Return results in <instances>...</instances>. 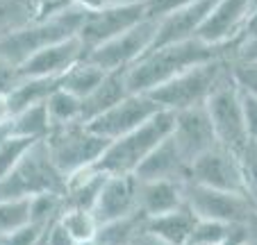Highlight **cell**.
Returning a JSON list of instances; mask_svg holds the SVG:
<instances>
[{
	"mask_svg": "<svg viewBox=\"0 0 257 245\" xmlns=\"http://www.w3.org/2000/svg\"><path fill=\"white\" fill-rule=\"evenodd\" d=\"M225 55H232V46H214L198 37L178 44L157 46L125 71L127 87L132 93H148L164 82L173 80L175 75L185 73L187 68Z\"/></svg>",
	"mask_w": 257,
	"mask_h": 245,
	"instance_id": "6da1fadb",
	"label": "cell"
},
{
	"mask_svg": "<svg viewBox=\"0 0 257 245\" xmlns=\"http://www.w3.org/2000/svg\"><path fill=\"white\" fill-rule=\"evenodd\" d=\"M84 16H87V10L80 5L46 12L44 16L28 23L25 28L0 39V59L10 66L19 68L25 59H30L34 53H39L46 46L78 37L80 28L84 23Z\"/></svg>",
	"mask_w": 257,
	"mask_h": 245,
	"instance_id": "7a4b0ae2",
	"label": "cell"
},
{
	"mask_svg": "<svg viewBox=\"0 0 257 245\" xmlns=\"http://www.w3.org/2000/svg\"><path fill=\"white\" fill-rule=\"evenodd\" d=\"M230 75H232V59L230 55H225V57H216L187 68L173 80L148 91V96L166 111L203 107L209 100V96L218 89V84L225 82Z\"/></svg>",
	"mask_w": 257,
	"mask_h": 245,
	"instance_id": "3957f363",
	"label": "cell"
},
{
	"mask_svg": "<svg viewBox=\"0 0 257 245\" xmlns=\"http://www.w3.org/2000/svg\"><path fill=\"white\" fill-rule=\"evenodd\" d=\"M173 118H175L173 111L162 109L137 130L109 141L102 157L93 163V168L102 170L107 175H130V173L135 175L139 163L171 134Z\"/></svg>",
	"mask_w": 257,
	"mask_h": 245,
	"instance_id": "277c9868",
	"label": "cell"
},
{
	"mask_svg": "<svg viewBox=\"0 0 257 245\" xmlns=\"http://www.w3.org/2000/svg\"><path fill=\"white\" fill-rule=\"evenodd\" d=\"M44 191H66V177L50 159L46 139L30 145L16 168L0 182V200H23Z\"/></svg>",
	"mask_w": 257,
	"mask_h": 245,
	"instance_id": "5b68a950",
	"label": "cell"
},
{
	"mask_svg": "<svg viewBox=\"0 0 257 245\" xmlns=\"http://www.w3.org/2000/svg\"><path fill=\"white\" fill-rule=\"evenodd\" d=\"M46 145L57 170L64 177H68L78 170L93 166L107 150L109 141L89 130L87 123H71V125L53 127L46 136Z\"/></svg>",
	"mask_w": 257,
	"mask_h": 245,
	"instance_id": "8992f818",
	"label": "cell"
},
{
	"mask_svg": "<svg viewBox=\"0 0 257 245\" xmlns=\"http://www.w3.org/2000/svg\"><path fill=\"white\" fill-rule=\"evenodd\" d=\"M205 109H207L209 120H212L218 145L241 154L248 145V132L246 116H243L241 89L234 80V73L225 82L218 84V89L205 102Z\"/></svg>",
	"mask_w": 257,
	"mask_h": 245,
	"instance_id": "52a82bcc",
	"label": "cell"
},
{
	"mask_svg": "<svg viewBox=\"0 0 257 245\" xmlns=\"http://www.w3.org/2000/svg\"><path fill=\"white\" fill-rule=\"evenodd\" d=\"M185 202L198 218L221 220L234 227H250L257 222V209L248 195L234 191H218L203 184H185Z\"/></svg>",
	"mask_w": 257,
	"mask_h": 245,
	"instance_id": "ba28073f",
	"label": "cell"
},
{
	"mask_svg": "<svg viewBox=\"0 0 257 245\" xmlns=\"http://www.w3.org/2000/svg\"><path fill=\"white\" fill-rule=\"evenodd\" d=\"M157 23H160L157 16H146L118 37L109 39L107 44L89 50L87 59L105 71H127L132 64L139 62L151 50L153 41H155Z\"/></svg>",
	"mask_w": 257,
	"mask_h": 245,
	"instance_id": "9c48e42d",
	"label": "cell"
},
{
	"mask_svg": "<svg viewBox=\"0 0 257 245\" xmlns=\"http://www.w3.org/2000/svg\"><path fill=\"white\" fill-rule=\"evenodd\" d=\"M189 182L203 184L218 191H234L243 193V170H241V157L232 150L216 145V148L203 152L196 157L189 166Z\"/></svg>",
	"mask_w": 257,
	"mask_h": 245,
	"instance_id": "30bf717a",
	"label": "cell"
},
{
	"mask_svg": "<svg viewBox=\"0 0 257 245\" xmlns=\"http://www.w3.org/2000/svg\"><path fill=\"white\" fill-rule=\"evenodd\" d=\"M157 111H162V107L148 93H127L112 109H107L98 118L89 120L87 127L96 134H100L102 139L114 141L118 136L127 134V132L137 130L139 125H144Z\"/></svg>",
	"mask_w": 257,
	"mask_h": 245,
	"instance_id": "8fae6325",
	"label": "cell"
},
{
	"mask_svg": "<svg viewBox=\"0 0 257 245\" xmlns=\"http://www.w3.org/2000/svg\"><path fill=\"white\" fill-rule=\"evenodd\" d=\"M146 16H148L146 5H107L100 10H87L78 37L84 50L89 53V50L107 44L109 39L118 37L121 32H125L127 28H132Z\"/></svg>",
	"mask_w": 257,
	"mask_h": 245,
	"instance_id": "7c38bea8",
	"label": "cell"
},
{
	"mask_svg": "<svg viewBox=\"0 0 257 245\" xmlns=\"http://www.w3.org/2000/svg\"><path fill=\"white\" fill-rule=\"evenodd\" d=\"M173 130H171V139L178 145V150L182 152V157L189 161H194L196 157H200L203 152L216 148L218 141L214 134L212 120H209L207 109L203 107H191V109L173 111Z\"/></svg>",
	"mask_w": 257,
	"mask_h": 245,
	"instance_id": "4fadbf2b",
	"label": "cell"
},
{
	"mask_svg": "<svg viewBox=\"0 0 257 245\" xmlns=\"http://www.w3.org/2000/svg\"><path fill=\"white\" fill-rule=\"evenodd\" d=\"M257 0H218L209 19L200 28L198 39L214 46H232L241 34L243 25L248 23L255 12Z\"/></svg>",
	"mask_w": 257,
	"mask_h": 245,
	"instance_id": "5bb4252c",
	"label": "cell"
},
{
	"mask_svg": "<svg viewBox=\"0 0 257 245\" xmlns=\"http://www.w3.org/2000/svg\"><path fill=\"white\" fill-rule=\"evenodd\" d=\"M137 191H139L137 175H107L100 195L93 204V216L98 218V222L105 225V222L137 216L139 213Z\"/></svg>",
	"mask_w": 257,
	"mask_h": 245,
	"instance_id": "9a60e30c",
	"label": "cell"
},
{
	"mask_svg": "<svg viewBox=\"0 0 257 245\" xmlns=\"http://www.w3.org/2000/svg\"><path fill=\"white\" fill-rule=\"evenodd\" d=\"M216 3L218 0H194V3L180 7V10L160 16L155 41H153L151 48L166 46V44H178V41H187V39L198 37L200 28L209 19Z\"/></svg>",
	"mask_w": 257,
	"mask_h": 245,
	"instance_id": "2e32d148",
	"label": "cell"
},
{
	"mask_svg": "<svg viewBox=\"0 0 257 245\" xmlns=\"http://www.w3.org/2000/svg\"><path fill=\"white\" fill-rule=\"evenodd\" d=\"M87 57L80 37L46 46L19 66V77H62L71 66Z\"/></svg>",
	"mask_w": 257,
	"mask_h": 245,
	"instance_id": "e0dca14e",
	"label": "cell"
},
{
	"mask_svg": "<svg viewBox=\"0 0 257 245\" xmlns=\"http://www.w3.org/2000/svg\"><path fill=\"white\" fill-rule=\"evenodd\" d=\"M137 179H173V182H189V161L182 157L171 134L153 150L139 168L135 170Z\"/></svg>",
	"mask_w": 257,
	"mask_h": 245,
	"instance_id": "ac0fdd59",
	"label": "cell"
},
{
	"mask_svg": "<svg viewBox=\"0 0 257 245\" xmlns=\"http://www.w3.org/2000/svg\"><path fill=\"white\" fill-rule=\"evenodd\" d=\"M185 184L173 179H139V213L144 218H153L160 213L173 211L185 204Z\"/></svg>",
	"mask_w": 257,
	"mask_h": 245,
	"instance_id": "d6986e66",
	"label": "cell"
},
{
	"mask_svg": "<svg viewBox=\"0 0 257 245\" xmlns=\"http://www.w3.org/2000/svg\"><path fill=\"white\" fill-rule=\"evenodd\" d=\"M196 220H198V216L187 207L185 202L182 207L173 209V211L160 213V216H153V218H144V229L155 234L166 245H189Z\"/></svg>",
	"mask_w": 257,
	"mask_h": 245,
	"instance_id": "ffe728a7",
	"label": "cell"
},
{
	"mask_svg": "<svg viewBox=\"0 0 257 245\" xmlns=\"http://www.w3.org/2000/svg\"><path fill=\"white\" fill-rule=\"evenodd\" d=\"M127 93L132 91L127 87L125 71H109L102 77L100 84L87 98H82V123H89V120L98 118L100 114H105L107 109H112Z\"/></svg>",
	"mask_w": 257,
	"mask_h": 245,
	"instance_id": "44dd1931",
	"label": "cell"
},
{
	"mask_svg": "<svg viewBox=\"0 0 257 245\" xmlns=\"http://www.w3.org/2000/svg\"><path fill=\"white\" fill-rule=\"evenodd\" d=\"M59 87H62V77H19V82L5 93L10 114L46 102L50 98V93Z\"/></svg>",
	"mask_w": 257,
	"mask_h": 245,
	"instance_id": "7402d4cb",
	"label": "cell"
},
{
	"mask_svg": "<svg viewBox=\"0 0 257 245\" xmlns=\"http://www.w3.org/2000/svg\"><path fill=\"white\" fill-rule=\"evenodd\" d=\"M107 179V173L102 170L89 168L78 170L66 177V207H80V209H91L93 211V204H96L98 195H100V188Z\"/></svg>",
	"mask_w": 257,
	"mask_h": 245,
	"instance_id": "603a6c76",
	"label": "cell"
},
{
	"mask_svg": "<svg viewBox=\"0 0 257 245\" xmlns=\"http://www.w3.org/2000/svg\"><path fill=\"white\" fill-rule=\"evenodd\" d=\"M44 16V0H0V39Z\"/></svg>",
	"mask_w": 257,
	"mask_h": 245,
	"instance_id": "cb8c5ba5",
	"label": "cell"
},
{
	"mask_svg": "<svg viewBox=\"0 0 257 245\" xmlns=\"http://www.w3.org/2000/svg\"><path fill=\"white\" fill-rule=\"evenodd\" d=\"M10 127H12V134H16V136H25L30 141H44L50 134V130H53L48 111H46V102L25 107L23 111L12 114Z\"/></svg>",
	"mask_w": 257,
	"mask_h": 245,
	"instance_id": "d4e9b609",
	"label": "cell"
},
{
	"mask_svg": "<svg viewBox=\"0 0 257 245\" xmlns=\"http://www.w3.org/2000/svg\"><path fill=\"white\" fill-rule=\"evenodd\" d=\"M107 73L109 71H105V68H100L98 64L89 62L84 57L62 75V89H66L68 93H73V96H78L82 100V98H87L100 84Z\"/></svg>",
	"mask_w": 257,
	"mask_h": 245,
	"instance_id": "484cf974",
	"label": "cell"
},
{
	"mask_svg": "<svg viewBox=\"0 0 257 245\" xmlns=\"http://www.w3.org/2000/svg\"><path fill=\"white\" fill-rule=\"evenodd\" d=\"M66 209V195L59 191H44L28 197V222L48 227Z\"/></svg>",
	"mask_w": 257,
	"mask_h": 245,
	"instance_id": "4316f807",
	"label": "cell"
},
{
	"mask_svg": "<svg viewBox=\"0 0 257 245\" xmlns=\"http://www.w3.org/2000/svg\"><path fill=\"white\" fill-rule=\"evenodd\" d=\"M46 111H48V118L53 127L82 123V100L62 87L50 93V98L46 100Z\"/></svg>",
	"mask_w": 257,
	"mask_h": 245,
	"instance_id": "83f0119b",
	"label": "cell"
},
{
	"mask_svg": "<svg viewBox=\"0 0 257 245\" xmlns=\"http://www.w3.org/2000/svg\"><path fill=\"white\" fill-rule=\"evenodd\" d=\"M62 225L68 229V234L73 236V240L78 245L82 243H91L96 240L98 229H100V222L93 216L91 209H80V207H66L59 216Z\"/></svg>",
	"mask_w": 257,
	"mask_h": 245,
	"instance_id": "f1b7e54d",
	"label": "cell"
},
{
	"mask_svg": "<svg viewBox=\"0 0 257 245\" xmlns=\"http://www.w3.org/2000/svg\"><path fill=\"white\" fill-rule=\"evenodd\" d=\"M234 231V225L221 220H209V218H198L196 227L191 231L189 245H218L221 240H225Z\"/></svg>",
	"mask_w": 257,
	"mask_h": 245,
	"instance_id": "f546056e",
	"label": "cell"
},
{
	"mask_svg": "<svg viewBox=\"0 0 257 245\" xmlns=\"http://www.w3.org/2000/svg\"><path fill=\"white\" fill-rule=\"evenodd\" d=\"M32 143H37V141H30L25 136H16V134L7 136L5 143L0 145V182L16 168V163L23 159V154L28 152Z\"/></svg>",
	"mask_w": 257,
	"mask_h": 245,
	"instance_id": "4dcf8cb0",
	"label": "cell"
},
{
	"mask_svg": "<svg viewBox=\"0 0 257 245\" xmlns=\"http://www.w3.org/2000/svg\"><path fill=\"white\" fill-rule=\"evenodd\" d=\"M28 222V197L23 200H0V236Z\"/></svg>",
	"mask_w": 257,
	"mask_h": 245,
	"instance_id": "1f68e13d",
	"label": "cell"
},
{
	"mask_svg": "<svg viewBox=\"0 0 257 245\" xmlns=\"http://www.w3.org/2000/svg\"><path fill=\"white\" fill-rule=\"evenodd\" d=\"M241 170H243V188H246L248 200L257 209V148L246 145L241 154Z\"/></svg>",
	"mask_w": 257,
	"mask_h": 245,
	"instance_id": "d6a6232c",
	"label": "cell"
},
{
	"mask_svg": "<svg viewBox=\"0 0 257 245\" xmlns=\"http://www.w3.org/2000/svg\"><path fill=\"white\" fill-rule=\"evenodd\" d=\"M44 234H46V227L25 222V225L12 229L10 234H5L3 245H41L44 243Z\"/></svg>",
	"mask_w": 257,
	"mask_h": 245,
	"instance_id": "836d02e7",
	"label": "cell"
},
{
	"mask_svg": "<svg viewBox=\"0 0 257 245\" xmlns=\"http://www.w3.org/2000/svg\"><path fill=\"white\" fill-rule=\"evenodd\" d=\"M232 73L239 89H243L250 96H257V62H234L232 59Z\"/></svg>",
	"mask_w": 257,
	"mask_h": 245,
	"instance_id": "e575fe53",
	"label": "cell"
},
{
	"mask_svg": "<svg viewBox=\"0 0 257 245\" xmlns=\"http://www.w3.org/2000/svg\"><path fill=\"white\" fill-rule=\"evenodd\" d=\"M243 100V116H246V132H248V145L257 148V96H250L241 89Z\"/></svg>",
	"mask_w": 257,
	"mask_h": 245,
	"instance_id": "d590c367",
	"label": "cell"
},
{
	"mask_svg": "<svg viewBox=\"0 0 257 245\" xmlns=\"http://www.w3.org/2000/svg\"><path fill=\"white\" fill-rule=\"evenodd\" d=\"M44 245H78L73 240V236L68 234V229L62 225V220H55L46 227V234H44Z\"/></svg>",
	"mask_w": 257,
	"mask_h": 245,
	"instance_id": "8d00e7d4",
	"label": "cell"
},
{
	"mask_svg": "<svg viewBox=\"0 0 257 245\" xmlns=\"http://www.w3.org/2000/svg\"><path fill=\"white\" fill-rule=\"evenodd\" d=\"M189 3H194V0H151L148 3V16H157L160 19V16L180 10V7L189 5Z\"/></svg>",
	"mask_w": 257,
	"mask_h": 245,
	"instance_id": "74e56055",
	"label": "cell"
},
{
	"mask_svg": "<svg viewBox=\"0 0 257 245\" xmlns=\"http://www.w3.org/2000/svg\"><path fill=\"white\" fill-rule=\"evenodd\" d=\"M127 245H166V243L162 238H157L155 234H151L148 229H144V225H141V229L132 236Z\"/></svg>",
	"mask_w": 257,
	"mask_h": 245,
	"instance_id": "f35d334b",
	"label": "cell"
},
{
	"mask_svg": "<svg viewBox=\"0 0 257 245\" xmlns=\"http://www.w3.org/2000/svg\"><path fill=\"white\" fill-rule=\"evenodd\" d=\"M252 34H257V7H255V12L250 14L248 23L243 25V30H241V34L237 37V41H241V39H246V37H252ZM237 41H234V44H237Z\"/></svg>",
	"mask_w": 257,
	"mask_h": 245,
	"instance_id": "ab89813d",
	"label": "cell"
},
{
	"mask_svg": "<svg viewBox=\"0 0 257 245\" xmlns=\"http://www.w3.org/2000/svg\"><path fill=\"white\" fill-rule=\"evenodd\" d=\"M78 5L75 0H44V14L46 12H55V10H64V7Z\"/></svg>",
	"mask_w": 257,
	"mask_h": 245,
	"instance_id": "60d3db41",
	"label": "cell"
},
{
	"mask_svg": "<svg viewBox=\"0 0 257 245\" xmlns=\"http://www.w3.org/2000/svg\"><path fill=\"white\" fill-rule=\"evenodd\" d=\"M243 236H246V227H234V231L225 240H221L218 245H241Z\"/></svg>",
	"mask_w": 257,
	"mask_h": 245,
	"instance_id": "b9f144b4",
	"label": "cell"
},
{
	"mask_svg": "<svg viewBox=\"0 0 257 245\" xmlns=\"http://www.w3.org/2000/svg\"><path fill=\"white\" fill-rule=\"evenodd\" d=\"M80 7H84V10H100V7H107L112 5V0H75Z\"/></svg>",
	"mask_w": 257,
	"mask_h": 245,
	"instance_id": "7bdbcfd3",
	"label": "cell"
},
{
	"mask_svg": "<svg viewBox=\"0 0 257 245\" xmlns=\"http://www.w3.org/2000/svg\"><path fill=\"white\" fill-rule=\"evenodd\" d=\"M10 107H7V96L3 91H0V125H3V123H7V120H10Z\"/></svg>",
	"mask_w": 257,
	"mask_h": 245,
	"instance_id": "ee69618b",
	"label": "cell"
},
{
	"mask_svg": "<svg viewBox=\"0 0 257 245\" xmlns=\"http://www.w3.org/2000/svg\"><path fill=\"white\" fill-rule=\"evenodd\" d=\"M151 0H112V5H146L148 7Z\"/></svg>",
	"mask_w": 257,
	"mask_h": 245,
	"instance_id": "f6af8a7d",
	"label": "cell"
},
{
	"mask_svg": "<svg viewBox=\"0 0 257 245\" xmlns=\"http://www.w3.org/2000/svg\"><path fill=\"white\" fill-rule=\"evenodd\" d=\"M10 134H12V127H10V120H7V123H3V125H0V145L5 143V139Z\"/></svg>",
	"mask_w": 257,
	"mask_h": 245,
	"instance_id": "bcb514c9",
	"label": "cell"
},
{
	"mask_svg": "<svg viewBox=\"0 0 257 245\" xmlns=\"http://www.w3.org/2000/svg\"><path fill=\"white\" fill-rule=\"evenodd\" d=\"M3 238H5V236H0V245H3Z\"/></svg>",
	"mask_w": 257,
	"mask_h": 245,
	"instance_id": "7dc6e473",
	"label": "cell"
}]
</instances>
